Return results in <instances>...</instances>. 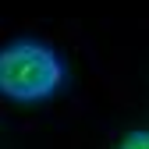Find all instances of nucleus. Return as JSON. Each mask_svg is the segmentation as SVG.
<instances>
[{
  "instance_id": "1",
  "label": "nucleus",
  "mask_w": 149,
  "mask_h": 149,
  "mask_svg": "<svg viewBox=\"0 0 149 149\" xmlns=\"http://www.w3.org/2000/svg\"><path fill=\"white\" fill-rule=\"evenodd\" d=\"M64 64L43 43H11L0 50V92L18 103L46 100L61 89Z\"/></svg>"
},
{
  "instance_id": "2",
  "label": "nucleus",
  "mask_w": 149,
  "mask_h": 149,
  "mask_svg": "<svg viewBox=\"0 0 149 149\" xmlns=\"http://www.w3.org/2000/svg\"><path fill=\"white\" fill-rule=\"evenodd\" d=\"M121 149H149V132H132L121 142Z\"/></svg>"
}]
</instances>
